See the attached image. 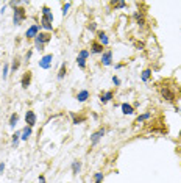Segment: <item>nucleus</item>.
Instances as JSON below:
<instances>
[{
  "label": "nucleus",
  "mask_w": 181,
  "mask_h": 183,
  "mask_svg": "<svg viewBox=\"0 0 181 183\" xmlns=\"http://www.w3.org/2000/svg\"><path fill=\"white\" fill-rule=\"evenodd\" d=\"M38 31H39V25H36V24H35V25H31V27L27 30V33H25V35H27V38H36V36L39 35Z\"/></svg>",
  "instance_id": "6e6552de"
},
{
  "label": "nucleus",
  "mask_w": 181,
  "mask_h": 183,
  "mask_svg": "<svg viewBox=\"0 0 181 183\" xmlns=\"http://www.w3.org/2000/svg\"><path fill=\"white\" fill-rule=\"evenodd\" d=\"M64 75H66V64H63V66H61V69H59V72H58V78H59V80H63V78H64Z\"/></svg>",
  "instance_id": "5701e85b"
},
{
  "label": "nucleus",
  "mask_w": 181,
  "mask_h": 183,
  "mask_svg": "<svg viewBox=\"0 0 181 183\" xmlns=\"http://www.w3.org/2000/svg\"><path fill=\"white\" fill-rule=\"evenodd\" d=\"M52 60H53V55H45L44 58H41L39 66H41L42 69H50V66H52Z\"/></svg>",
  "instance_id": "39448f33"
},
{
  "label": "nucleus",
  "mask_w": 181,
  "mask_h": 183,
  "mask_svg": "<svg viewBox=\"0 0 181 183\" xmlns=\"http://www.w3.org/2000/svg\"><path fill=\"white\" fill-rule=\"evenodd\" d=\"M105 135V128H100V130H97L95 133H92V136H90V144L92 146H95L100 139H102V136Z\"/></svg>",
  "instance_id": "20e7f679"
},
{
  "label": "nucleus",
  "mask_w": 181,
  "mask_h": 183,
  "mask_svg": "<svg viewBox=\"0 0 181 183\" xmlns=\"http://www.w3.org/2000/svg\"><path fill=\"white\" fill-rule=\"evenodd\" d=\"M113 5H114L116 8H123V7H125V2H117V3L113 2Z\"/></svg>",
  "instance_id": "2f4dec72"
},
{
  "label": "nucleus",
  "mask_w": 181,
  "mask_h": 183,
  "mask_svg": "<svg viewBox=\"0 0 181 183\" xmlns=\"http://www.w3.org/2000/svg\"><path fill=\"white\" fill-rule=\"evenodd\" d=\"M159 93H161V97H162L164 100H167V102H175V99H176V94L173 93V91H170V88H169V86L161 88V89H159Z\"/></svg>",
  "instance_id": "f03ea898"
},
{
  "label": "nucleus",
  "mask_w": 181,
  "mask_h": 183,
  "mask_svg": "<svg viewBox=\"0 0 181 183\" xmlns=\"http://www.w3.org/2000/svg\"><path fill=\"white\" fill-rule=\"evenodd\" d=\"M111 99H113V93H111V91H106L105 94L100 96V102H102V104H108Z\"/></svg>",
  "instance_id": "f8f14e48"
},
{
  "label": "nucleus",
  "mask_w": 181,
  "mask_h": 183,
  "mask_svg": "<svg viewBox=\"0 0 181 183\" xmlns=\"http://www.w3.org/2000/svg\"><path fill=\"white\" fill-rule=\"evenodd\" d=\"M8 70H10V66H8V64H5V66H3V74H2V75H3V80H7V77H8Z\"/></svg>",
  "instance_id": "bb28decb"
},
{
  "label": "nucleus",
  "mask_w": 181,
  "mask_h": 183,
  "mask_svg": "<svg viewBox=\"0 0 181 183\" xmlns=\"http://www.w3.org/2000/svg\"><path fill=\"white\" fill-rule=\"evenodd\" d=\"M122 113L123 114H133L134 113V110H133V107L131 105H128V104H122Z\"/></svg>",
  "instance_id": "4468645a"
},
{
  "label": "nucleus",
  "mask_w": 181,
  "mask_h": 183,
  "mask_svg": "<svg viewBox=\"0 0 181 183\" xmlns=\"http://www.w3.org/2000/svg\"><path fill=\"white\" fill-rule=\"evenodd\" d=\"M99 39H100V44H102V46H108V44H109V39H108L106 33H103V31L99 33Z\"/></svg>",
  "instance_id": "2eb2a0df"
},
{
  "label": "nucleus",
  "mask_w": 181,
  "mask_h": 183,
  "mask_svg": "<svg viewBox=\"0 0 181 183\" xmlns=\"http://www.w3.org/2000/svg\"><path fill=\"white\" fill-rule=\"evenodd\" d=\"M150 116H151L150 113H145V114H142V116H139V118H137V122H142V121H145V119H148Z\"/></svg>",
  "instance_id": "cd10ccee"
},
{
  "label": "nucleus",
  "mask_w": 181,
  "mask_h": 183,
  "mask_svg": "<svg viewBox=\"0 0 181 183\" xmlns=\"http://www.w3.org/2000/svg\"><path fill=\"white\" fill-rule=\"evenodd\" d=\"M21 136H22V132H16V133L13 135V146H14V147L17 146V142H19Z\"/></svg>",
  "instance_id": "aec40b11"
},
{
  "label": "nucleus",
  "mask_w": 181,
  "mask_h": 183,
  "mask_svg": "<svg viewBox=\"0 0 181 183\" xmlns=\"http://www.w3.org/2000/svg\"><path fill=\"white\" fill-rule=\"evenodd\" d=\"M25 58H27V61H28V60H30V58H31V52H28V53H27V56H25Z\"/></svg>",
  "instance_id": "e433bc0d"
},
{
  "label": "nucleus",
  "mask_w": 181,
  "mask_h": 183,
  "mask_svg": "<svg viewBox=\"0 0 181 183\" xmlns=\"http://www.w3.org/2000/svg\"><path fill=\"white\" fill-rule=\"evenodd\" d=\"M70 5H72V3H66V5L63 7V14H64V16L67 14V11H69V8H70Z\"/></svg>",
  "instance_id": "7c9ffc66"
},
{
  "label": "nucleus",
  "mask_w": 181,
  "mask_h": 183,
  "mask_svg": "<svg viewBox=\"0 0 181 183\" xmlns=\"http://www.w3.org/2000/svg\"><path fill=\"white\" fill-rule=\"evenodd\" d=\"M113 83H114L116 86H119V84H120V80H119V78H117V77L114 75V77H113Z\"/></svg>",
  "instance_id": "473e14b6"
},
{
  "label": "nucleus",
  "mask_w": 181,
  "mask_h": 183,
  "mask_svg": "<svg viewBox=\"0 0 181 183\" xmlns=\"http://www.w3.org/2000/svg\"><path fill=\"white\" fill-rule=\"evenodd\" d=\"M77 63H78V66H80L81 69H84V67H86V60H83V58H80V56H78V58H77Z\"/></svg>",
  "instance_id": "393cba45"
},
{
  "label": "nucleus",
  "mask_w": 181,
  "mask_h": 183,
  "mask_svg": "<svg viewBox=\"0 0 181 183\" xmlns=\"http://www.w3.org/2000/svg\"><path fill=\"white\" fill-rule=\"evenodd\" d=\"M25 122L28 124V127H33V125L36 124V114H35V111H27V114H25Z\"/></svg>",
  "instance_id": "0eeeda50"
},
{
  "label": "nucleus",
  "mask_w": 181,
  "mask_h": 183,
  "mask_svg": "<svg viewBox=\"0 0 181 183\" xmlns=\"http://www.w3.org/2000/svg\"><path fill=\"white\" fill-rule=\"evenodd\" d=\"M94 178H95V183H102V180H103V174H102V172H97V174L94 175Z\"/></svg>",
  "instance_id": "a878e982"
},
{
  "label": "nucleus",
  "mask_w": 181,
  "mask_h": 183,
  "mask_svg": "<svg viewBox=\"0 0 181 183\" xmlns=\"http://www.w3.org/2000/svg\"><path fill=\"white\" fill-rule=\"evenodd\" d=\"M134 19L137 21V24H139V25H142V24H144V17H142V14H139V13H134Z\"/></svg>",
  "instance_id": "b1692460"
},
{
  "label": "nucleus",
  "mask_w": 181,
  "mask_h": 183,
  "mask_svg": "<svg viewBox=\"0 0 181 183\" xmlns=\"http://www.w3.org/2000/svg\"><path fill=\"white\" fill-rule=\"evenodd\" d=\"M24 21H25V10L24 8H14V14H13L14 25H21Z\"/></svg>",
  "instance_id": "7ed1b4c3"
},
{
  "label": "nucleus",
  "mask_w": 181,
  "mask_h": 183,
  "mask_svg": "<svg viewBox=\"0 0 181 183\" xmlns=\"http://www.w3.org/2000/svg\"><path fill=\"white\" fill-rule=\"evenodd\" d=\"M78 56H80V58H83V60H86V58L89 56V52H87V50H81Z\"/></svg>",
  "instance_id": "c85d7f7f"
},
{
  "label": "nucleus",
  "mask_w": 181,
  "mask_h": 183,
  "mask_svg": "<svg viewBox=\"0 0 181 183\" xmlns=\"http://www.w3.org/2000/svg\"><path fill=\"white\" fill-rule=\"evenodd\" d=\"M42 14H44L42 17H45L47 21L53 22V14H52V11H50V10H49L47 7H44V8H42Z\"/></svg>",
  "instance_id": "ddd939ff"
},
{
  "label": "nucleus",
  "mask_w": 181,
  "mask_h": 183,
  "mask_svg": "<svg viewBox=\"0 0 181 183\" xmlns=\"http://www.w3.org/2000/svg\"><path fill=\"white\" fill-rule=\"evenodd\" d=\"M19 61H21L19 58H14V60H13V64H11V70H14V72H16V70L19 69V66H21V63H19Z\"/></svg>",
  "instance_id": "412c9836"
},
{
  "label": "nucleus",
  "mask_w": 181,
  "mask_h": 183,
  "mask_svg": "<svg viewBox=\"0 0 181 183\" xmlns=\"http://www.w3.org/2000/svg\"><path fill=\"white\" fill-rule=\"evenodd\" d=\"M87 99H89V93H87L86 89L80 91V93L77 94V100H78V102H86Z\"/></svg>",
  "instance_id": "9d476101"
},
{
  "label": "nucleus",
  "mask_w": 181,
  "mask_h": 183,
  "mask_svg": "<svg viewBox=\"0 0 181 183\" xmlns=\"http://www.w3.org/2000/svg\"><path fill=\"white\" fill-rule=\"evenodd\" d=\"M5 171V163H0V172Z\"/></svg>",
  "instance_id": "f704fd0d"
},
{
  "label": "nucleus",
  "mask_w": 181,
  "mask_h": 183,
  "mask_svg": "<svg viewBox=\"0 0 181 183\" xmlns=\"http://www.w3.org/2000/svg\"><path fill=\"white\" fill-rule=\"evenodd\" d=\"M30 136H31V127H28V125H27V127L22 130V136H21V139H24V141H25V139H28Z\"/></svg>",
  "instance_id": "dca6fc26"
},
{
  "label": "nucleus",
  "mask_w": 181,
  "mask_h": 183,
  "mask_svg": "<svg viewBox=\"0 0 181 183\" xmlns=\"http://www.w3.org/2000/svg\"><path fill=\"white\" fill-rule=\"evenodd\" d=\"M17 119H19V116H17L16 113H14V114H11V118H10V127H11V128H14V127H16Z\"/></svg>",
  "instance_id": "6ab92c4d"
},
{
  "label": "nucleus",
  "mask_w": 181,
  "mask_h": 183,
  "mask_svg": "<svg viewBox=\"0 0 181 183\" xmlns=\"http://www.w3.org/2000/svg\"><path fill=\"white\" fill-rule=\"evenodd\" d=\"M150 75H151V69H145V70L142 72V77H141V78H142L144 81H147V80L150 78Z\"/></svg>",
  "instance_id": "4be33fe9"
},
{
  "label": "nucleus",
  "mask_w": 181,
  "mask_h": 183,
  "mask_svg": "<svg viewBox=\"0 0 181 183\" xmlns=\"http://www.w3.org/2000/svg\"><path fill=\"white\" fill-rule=\"evenodd\" d=\"M41 25H42L45 30H53V25H52V22H50V21H47L45 17H42V19H41Z\"/></svg>",
  "instance_id": "f3484780"
},
{
  "label": "nucleus",
  "mask_w": 181,
  "mask_h": 183,
  "mask_svg": "<svg viewBox=\"0 0 181 183\" xmlns=\"http://www.w3.org/2000/svg\"><path fill=\"white\" fill-rule=\"evenodd\" d=\"M80 169H81V163L80 161H73L72 163V172H73V175H77L80 172Z\"/></svg>",
  "instance_id": "a211bd4d"
},
{
  "label": "nucleus",
  "mask_w": 181,
  "mask_h": 183,
  "mask_svg": "<svg viewBox=\"0 0 181 183\" xmlns=\"http://www.w3.org/2000/svg\"><path fill=\"white\" fill-rule=\"evenodd\" d=\"M95 28H97V25H95V24H89V30H92V31H95Z\"/></svg>",
  "instance_id": "72a5a7b5"
},
{
  "label": "nucleus",
  "mask_w": 181,
  "mask_h": 183,
  "mask_svg": "<svg viewBox=\"0 0 181 183\" xmlns=\"http://www.w3.org/2000/svg\"><path fill=\"white\" fill-rule=\"evenodd\" d=\"M72 118H73V124H80V122L84 121V118H77L75 114H72Z\"/></svg>",
  "instance_id": "c756f323"
},
{
  "label": "nucleus",
  "mask_w": 181,
  "mask_h": 183,
  "mask_svg": "<svg viewBox=\"0 0 181 183\" xmlns=\"http://www.w3.org/2000/svg\"><path fill=\"white\" fill-rule=\"evenodd\" d=\"M90 52L92 53H103V46L102 44H99V42H92V46H90Z\"/></svg>",
  "instance_id": "9b49d317"
},
{
  "label": "nucleus",
  "mask_w": 181,
  "mask_h": 183,
  "mask_svg": "<svg viewBox=\"0 0 181 183\" xmlns=\"http://www.w3.org/2000/svg\"><path fill=\"white\" fill-rule=\"evenodd\" d=\"M102 63H103L105 66H111V63H113V52H111V50H106V52L102 55Z\"/></svg>",
  "instance_id": "423d86ee"
},
{
  "label": "nucleus",
  "mask_w": 181,
  "mask_h": 183,
  "mask_svg": "<svg viewBox=\"0 0 181 183\" xmlns=\"http://www.w3.org/2000/svg\"><path fill=\"white\" fill-rule=\"evenodd\" d=\"M50 41V33H41L35 38V46L38 50H44V46Z\"/></svg>",
  "instance_id": "f257e3e1"
},
{
  "label": "nucleus",
  "mask_w": 181,
  "mask_h": 183,
  "mask_svg": "<svg viewBox=\"0 0 181 183\" xmlns=\"http://www.w3.org/2000/svg\"><path fill=\"white\" fill-rule=\"evenodd\" d=\"M30 83H31V72H25V74L22 75L21 84H22V88H28Z\"/></svg>",
  "instance_id": "1a4fd4ad"
},
{
  "label": "nucleus",
  "mask_w": 181,
  "mask_h": 183,
  "mask_svg": "<svg viewBox=\"0 0 181 183\" xmlns=\"http://www.w3.org/2000/svg\"><path fill=\"white\" fill-rule=\"evenodd\" d=\"M39 183H45V178H44V177H42V175H41V177H39Z\"/></svg>",
  "instance_id": "c9c22d12"
}]
</instances>
